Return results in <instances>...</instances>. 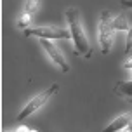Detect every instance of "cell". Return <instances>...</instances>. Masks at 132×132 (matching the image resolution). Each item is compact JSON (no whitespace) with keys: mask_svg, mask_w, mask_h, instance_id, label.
Returning <instances> with one entry per match:
<instances>
[{"mask_svg":"<svg viewBox=\"0 0 132 132\" xmlns=\"http://www.w3.org/2000/svg\"><path fill=\"white\" fill-rule=\"evenodd\" d=\"M113 26H115L117 31H118V30H122V31H129V30L132 28L130 16H129V14H117V16H113Z\"/></svg>","mask_w":132,"mask_h":132,"instance_id":"ba28073f","label":"cell"},{"mask_svg":"<svg viewBox=\"0 0 132 132\" xmlns=\"http://www.w3.org/2000/svg\"><path fill=\"white\" fill-rule=\"evenodd\" d=\"M120 4L125 7V9H132V0H122Z\"/></svg>","mask_w":132,"mask_h":132,"instance_id":"5bb4252c","label":"cell"},{"mask_svg":"<svg viewBox=\"0 0 132 132\" xmlns=\"http://www.w3.org/2000/svg\"><path fill=\"white\" fill-rule=\"evenodd\" d=\"M115 94L120 96V97L127 99L129 103H132V80H122L115 85Z\"/></svg>","mask_w":132,"mask_h":132,"instance_id":"52a82bcc","label":"cell"},{"mask_svg":"<svg viewBox=\"0 0 132 132\" xmlns=\"http://www.w3.org/2000/svg\"><path fill=\"white\" fill-rule=\"evenodd\" d=\"M132 51V28L127 31V47H125V56L127 54H130Z\"/></svg>","mask_w":132,"mask_h":132,"instance_id":"8fae6325","label":"cell"},{"mask_svg":"<svg viewBox=\"0 0 132 132\" xmlns=\"http://www.w3.org/2000/svg\"><path fill=\"white\" fill-rule=\"evenodd\" d=\"M40 45L44 47V51L49 54V57L52 59V63L57 66L63 73H68L71 70L70 64H68V61H66V57H64V54H63V51H61L56 44H52L51 40H40Z\"/></svg>","mask_w":132,"mask_h":132,"instance_id":"5b68a950","label":"cell"},{"mask_svg":"<svg viewBox=\"0 0 132 132\" xmlns=\"http://www.w3.org/2000/svg\"><path fill=\"white\" fill-rule=\"evenodd\" d=\"M31 19H33V16H30V14H26V12H23V14H21V18H19V21H18V26H19L21 30H28V28H30Z\"/></svg>","mask_w":132,"mask_h":132,"instance_id":"30bf717a","label":"cell"},{"mask_svg":"<svg viewBox=\"0 0 132 132\" xmlns=\"http://www.w3.org/2000/svg\"><path fill=\"white\" fill-rule=\"evenodd\" d=\"M123 70H127V71H130V73H132V57L125 61V64H123Z\"/></svg>","mask_w":132,"mask_h":132,"instance_id":"7c38bea8","label":"cell"},{"mask_svg":"<svg viewBox=\"0 0 132 132\" xmlns=\"http://www.w3.org/2000/svg\"><path fill=\"white\" fill-rule=\"evenodd\" d=\"M26 37H37L40 40H68L71 38V33L68 28H57V26H35L24 30Z\"/></svg>","mask_w":132,"mask_h":132,"instance_id":"277c9868","label":"cell"},{"mask_svg":"<svg viewBox=\"0 0 132 132\" xmlns=\"http://www.w3.org/2000/svg\"><path fill=\"white\" fill-rule=\"evenodd\" d=\"M38 7H40V2H38V0H26V2H24V11H23V12H26V14H30V16H33V14L38 11Z\"/></svg>","mask_w":132,"mask_h":132,"instance_id":"9c48e42d","label":"cell"},{"mask_svg":"<svg viewBox=\"0 0 132 132\" xmlns=\"http://www.w3.org/2000/svg\"><path fill=\"white\" fill-rule=\"evenodd\" d=\"M30 132H38V130H35V129H30Z\"/></svg>","mask_w":132,"mask_h":132,"instance_id":"2e32d148","label":"cell"},{"mask_svg":"<svg viewBox=\"0 0 132 132\" xmlns=\"http://www.w3.org/2000/svg\"><path fill=\"white\" fill-rule=\"evenodd\" d=\"M122 132H132V122H130V123H129V127H127L125 130H122Z\"/></svg>","mask_w":132,"mask_h":132,"instance_id":"9a60e30c","label":"cell"},{"mask_svg":"<svg viewBox=\"0 0 132 132\" xmlns=\"http://www.w3.org/2000/svg\"><path fill=\"white\" fill-rule=\"evenodd\" d=\"M5 132H30L28 127H18V129H14V130H5Z\"/></svg>","mask_w":132,"mask_h":132,"instance_id":"4fadbf2b","label":"cell"},{"mask_svg":"<svg viewBox=\"0 0 132 132\" xmlns=\"http://www.w3.org/2000/svg\"><path fill=\"white\" fill-rule=\"evenodd\" d=\"M64 14H66V21H68V30L71 33L73 45H75V52H77V56L89 59L90 54H92V47H90L89 37L85 33V26L82 23L80 12L75 7H70V9H66Z\"/></svg>","mask_w":132,"mask_h":132,"instance_id":"6da1fadb","label":"cell"},{"mask_svg":"<svg viewBox=\"0 0 132 132\" xmlns=\"http://www.w3.org/2000/svg\"><path fill=\"white\" fill-rule=\"evenodd\" d=\"M117 30L113 26V14L110 11H103L99 16V47L103 54H110L115 45Z\"/></svg>","mask_w":132,"mask_h":132,"instance_id":"7a4b0ae2","label":"cell"},{"mask_svg":"<svg viewBox=\"0 0 132 132\" xmlns=\"http://www.w3.org/2000/svg\"><path fill=\"white\" fill-rule=\"evenodd\" d=\"M130 122H132V113L120 115V117H117V118L113 120L111 123H108V125L103 129V132H122L129 127Z\"/></svg>","mask_w":132,"mask_h":132,"instance_id":"8992f818","label":"cell"},{"mask_svg":"<svg viewBox=\"0 0 132 132\" xmlns=\"http://www.w3.org/2000/svg\"><path fill=\"white\" fill-rule=\"evenodd\" d=\"M57 90H59V85H57V84H52L51 87L44 89V90H42V92H38L37 96H33V97L26 103V106H24V108L19 111V115H18V122H23V120H26L28 117H31L35 111H38L40 108L45 104L47 101L52 97Z\"/></svg>","mask_w":132,"mask_h":132,"instance_id":"3957f363","label":"cell"}]
</instances>
